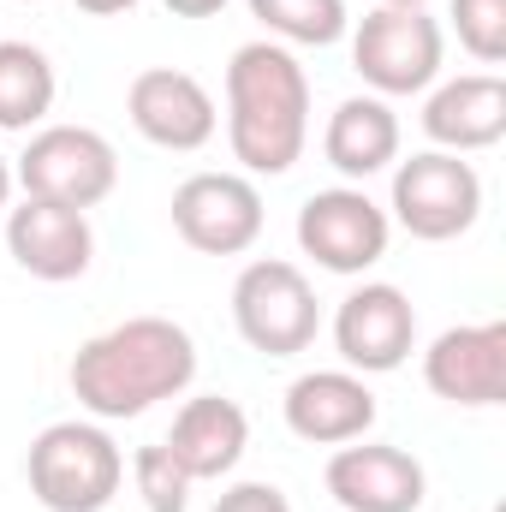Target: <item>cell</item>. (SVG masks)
I'll use <instances>...</instances> for the list:
<instances>
[{
	"mask_svg": "<svg viewBox=\"0 0 506 512\" xmlns=\"http://www.w3.org/2000/svg\"><path fill=\"white\" fill-rule=\"evenodd\" d=\"M6 251L30 280L66 286L78 274H90L96 262V233L84 209H60L42 197H24L18 209H6Z\"/></svg>",
	"mask_w": 506,
	"mask_h": 512,
	"instance_id": "obj_14",
	"label": "cell"
},
{
	"mask_svg": "<svg viewBox=\"0 0 506 512\" xmlns=\"http://www.w3.org/2000/svg\"><path fill=\"white\" fill-rule=\"evenodd\" d=\"M215 512H292V501H286L274 483H233V489L215 501Z\"/></svg>",
	"mask_w": 506,
	"mask_h": 512,
	"instance_id": "obj_23",
	"label": "cell"
},
{
	"mask_svg": "<svg viewBox=\"0 0 506 512\" xmlns=\"http://www.w3.org/2000/svg\"><path fill=\"white\" fill-rule=\"evenodd\" d=\"M233 328L262 358H298L322 334V298L286 256H256L233 280Z\"/></svg>",
	"mask_w": 506,
	"mask_h": 512,
	"instance_id": "obj_4",
	"label": "cell"
},
{
	"mask_svg": "<svg viewBox=\"0 0 506 512\" xmlns=\"http://www.w3.org/2000/svg\"><path fill=\"white\" fill-rule=\"evenodd\" d=\"M161 447L179 459V471L191 483H221V477L239 471V459L251 447V417L227 393H197V399L179 405V417H173Z\"/></svg>",
	"mask_w": 506,
	"mask_h": 512,
	"instance_id": "obj_16",
	"label": "cell"
},
{
	"mask_svg": "<svg viewBox=\"0 0 506 512\" xmlns=\"http://www.w3.org/2000/svg\"><path fill=\"white\" fill-rule=\"evenodd\" d=\"M286 429L310 447H346L376 429V393L358 370H310L286 387Z\"/></svg>",
	"mask_w": 506,
	"mask_h": 512,
	"instance_id": "obj_15",
	"label": "cell"
},
{
	"mask_svg": "<svg viewBox=\"0 0 506 512\" xmlns=\"http://www.w3.org/2000/svg\"><path fill=\"white\" fill-rule=\"evenodd\" d=\"M453 30L477 66L506 60V0H453Z\"/></svg>",
	"mask_w": 506,
	"mask_h": 512,
	"instance_id": "obj_22",
	"label": "cell"
},
{
	"mask_svg": "<svg viewBox=\"0 0 506 512\" xmlns=\"http://www.w3.org/2000/svg\"><path fill=\"white\" fill-rule=\"evenodd\" d=\"M423 382L435 399L483 411L506 399V322H465L435 334V346L423 352Z\"/></svg>",
	"mask_w": 506,
	"mask_h": 512,
	"instance_id": "obj_13",
	"label": "cell"
},
{
	"mask_svg": "<svg viewBox=\"0 0 506 512\" xmlns=\"http://www.w3.org/2000/svg\"><path fill=\"white\" fill-rule=\"evenodd\" d=\"M381 6H423L429 12V0H381Z\"/></svg>",
	"mask_w": 506,
	"mask_h": 512,
	"instance_id": "obj_27",
	"label": "cell"
},
{
	"mask_svg": "<svg viewBox=\"0 0 506 512\" xmlns=\"http://www.w3.org/2000/svg\"><path fill=\"white\" fill-rule=\"evenodd\" d=\"M131 483L143 495V512H185L191 507V477L179 471V459L161 441H149V447L131 453Z\"/></svg>",
	"mask_w": 506,
	"mask_h": 512,
	"instance_id": "obj_21",
	"label": "cell"
},
{
	"mask_svg": "<svg viewBox=\"0 0 506 512\" xmlns=\"http://www.w3.org/2000/svg\"><path fill=\"white\" fill-rule=\"evenodd\" d=\"M423 137L447 155H477L506 137V78L495 72H465L429 90L423 102Z\"/></svg>",
	"mask_w": 506,
	"mask_h": 512,
	"instance_id": "obj_17",
	"label": "cell"
},
{
	"mask_svg": "<svg viewBox=\"0 0 506 512\" xmlns=\"http://www.w3.org/2000/svg\"><path fill=\"white\" fill-rule=\"evenodd\" d=\"M227 143L245 173L280 179L310 143V78L292 48L245 42L227 66Z\"/></svg>",
	"mask_w": 506,
	"mask_h": 512,
	"instance_id": "obj_2",
	"label": "cell"
},
{
	"mask_svg": "<svg viewBox=\"0 0 506 512\" xmlns=\"http://www.w3.org/2000/svg\"><path fill=\"white\" fill-rule=\"evenodd\" d=\"M54 60L36 42H0V131H30L54 108Z\"/></svg>",
	"mask_w": 506,
	"mask_h": 512,
	"instance_id": "obj_19",
	"label": "cell"
},
{
	"mask_svg": "<svg viewBox=\"0 0 506 512\" xmlns=\"http://www.w3.org/2000/svg\"><path fill=\"white\" fill-rule=\"evenodd\" d=\"M328 495L346 512H417L429 495L423 465L393 441H346L322 471Z\"/></svg>",
	"mask_w": 506,
	"mask_h": 512,
	"instance_id": "obj_12",
	"label": "cell"
},
{
	"mask_svg": "<svg viewBox=\"0 0 506 512\" xmlns=\"http://www.w3.org/2000/svg\"><path fill=\"white\" fill-rule=\"evenodd\" d=\"M191 376H197V340L167 316H131L120 328L84 340L66 370L78 405L102 423L143 417L149 405L185 393Z\"/></svg>",
	"mask_w": 506,
	"mask_h": 512,
	"instance_id": "obj_1",
	"label": "cell"
},
{
	"mask_svg": "<svg viewBox=\"0 0 506 512\" xmlns=\"http://www.w3.org/2000/svg\"><path fill=\"white\" fill-rule=\"evenodd\" d=\"M262 221V191L245 173H191L173 191V233L203 256H245Z\"/></svg>",
	"mask_w": 506,
	"mask_h": 512,
	"instance_id": "obj_9",
	"label": "cell"
},
{
	"mask_svg": "<svg viewBox=\"0 0 506 512\" xmlns=\"http://www.w3.org/2000/svg\"><path fill=\"white\" fill-rule=\"evenodd\" d=\"M322 155L340 179L364 185L387 173L399 161V114L381 102V96H346L334 114H328V131H322Z\"/></svg>",
	"mask_w": 506,
	"mask_h": 512,
	"instance_id": "obj_18",
	"label": "cell"
},
{
	"mask_svg": "<svg viewBox=\"0 0 506 512\" xmlns=\"http://www.w3.org/2000/svg\"><path fill=\"white\" fill-rule=\"evenodd\" d=\"M251 18L280 48H334L352 30L346 0H251Z\"/></svg>",
	"mask_w": 506,
	"mask_h": 512,
	"instance_id": "obj_20",
	"label": "cell"
},
{
	"mask_svg": "<svg viewBox=\"0 0 506 512\" xmlns=\"http://www.w3.org/2000/svg\"><path fill=\"white\" fill-rule=\"evenodd\" d=\"M30 495L48 512H102L126 483V453L102 423H48L24 453Z\"/></svg>",
	"mask_w": 506,
	"mask_h": 512,
	"instance_id": "obj_3",
	"label": "cell"
},
{
	"mask_svg": "<svg viewBox=\"0 0 506 512\" xmlns=\"http://www.w3.org/2000/svg\"><path fill=\"white\" fill-rule=\"evenodd\" d=\"M12 185H18V179H12V161H6V155H0V215H6V209H12Z\"/></svg>",
	"mask_w": 506,
	"mask_h": 512,
	"instance_id": "obj_26",
	"label": "cell"
},
{
	"mask_svg": "<svg viewBox=\"0 0 506 512\" xmlns=\"http://www.w3.org/2000/svg\"><path fill=\"white\" fill-rule=\"evenodd\" d=\"M441 54H447L441 24L423 6H376L352 30V66L381 102L387 96H423L441 78Z\"/></svg>",
	"mask_w": 506,
	"mask_h": 512,
	"instance_id": "obj_7",
	"label": "cell"
},
{
	"mask_svg": "<svg viewBox=\"0 0 506 512\" xmlns=\"http://www.w3.org/2000/svg\"><path fill=\"white\" fill-rule=\"evenodd\" d=\"M387 209H393L387 221H399L411 239L447 245V239H459V233L477 227V215H483V179H477V167L465 155L423 149V155H411V161L393 167V203Z\"/></svg>",
	"mask_w": 506,
	"mask_h": 512,
	"instance_id": "obj_6",
	"label": "cell"
},
{
	"mask_svg": "<svg viewBox=\"0 0 506 512\" xmlns=\"http://www.w3.org/2000/svg\"><path fill=\"white\" fill-rule=\"evenodd\" d=\"M393 221L364 185H328L298 209V251L328 274H364L387 256Z\"/></svg>",
	"mask_w": 506,
	"mask_h": 512,
	"instance_id": "obj_8",
	"label": "cell"
},
{
	"mask_svg": "<svg viewBox=\"0 0 506 512\" xmlns=\"http://www.w3.org/2000/svg\"><path fill=\"white\" fill-rule=\"evenodd\" d=\"M334 346H340L346 370H358V376L399 370L411 358V346H417V310H411V298L399 286H387V280H364L334 310Z\"/></svg>",
	"mask_w": 506,
	"mask_h": 512,
	"instance_id": "obj_10",
	"label": "cell"
},
{
	"mask_svg": "<svg viewBox=\"0 0 506 512\" xmlns=\"http://www.w3.org/2000/svg\"><path fill=\"white\" fill-rule=\"evenodd\" d=\"M173 18H215V12H227V0H161Z\"/></svg>",
	"mask_w": 506,
	"mask_h": 512,
	"instance_id": "obj_24",
	"label": "cell"
},
{
	"mask_svg": "<svg viewBox=\"0 0 506 512\" xmlns=\"http://www.w3.org/2000/svg\"><path fill=\"white\" fill-rule=\"evenodd\" d=\"M131 6H137V0H78V12H90V18H120Z\"/></svg>",
	"mask_w": 506,
	"mask_h": 512,
	"instance_id": "obj_25",
	"label": "cell"
},
{
	"mask_svg": "<svg viewBox=\"0 0 506 512\" xmlns=\"http://www.w3.org/2000/svg\"><path fill=\"white\" fill-rule=\"evenodd\" d=\"M12 179L24 185V197L60 203V209H96L102 197H114L120 185V155L102 131L90 126H42L30 131Z\"/></svg>",
	"mask_w": 506,
	"mask_h": 512,
	"instance_id": "obj_5",
	"label": "cell"
},
{
	"mask_svg": "<svg viewBox=\"0 0 506 512\" xmlns=\"http://www.w3.org/2000/svg\"><path fill=\"white\" fill-rule=\"evenodd\" d=\"M126 114H131V126H137V137H149L155 149H173V155L203 149L215 137V126H221L215 96L203 90V78H191L179 66L137 72L126 90Z\"/></svg>",
	"mask_w": 506,
	"mask_h": 512,
	"instance_id": "obj_11",
	"label": "cell"
}]
</instances>
